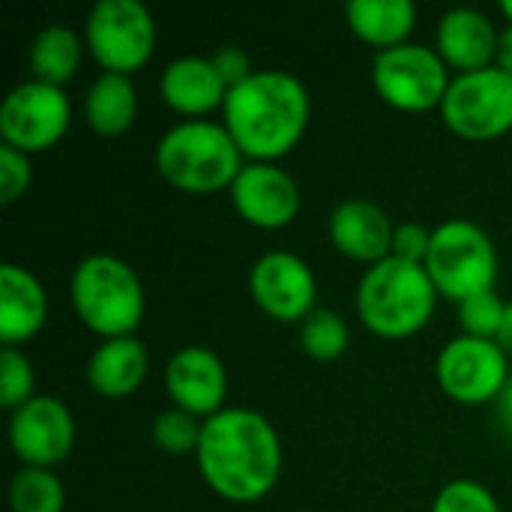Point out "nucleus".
Instances as JSON below:
<instances>
[{
  "mask_svg": "<svg viewBox=\"0 0 512 512\" xmlns=\"http://www.w3.org/2000/svg\"><path fill=\"white\" fill-rule=\"evenodd\" d=\"M195 462L210 492L231 504H255L279 483L282 441L255 408H222L204 420Z\"/></svg>",
  "mask_w": 512,
  "mask_h": 512,
  "instance_id": "nucleus-1",
  "label": "nucleus"
},
{
  "mask_svg": "<svg viewBox=\"0 0 512 512\" xmlns=\"http://www.w3.org/2000/svg\"><path fill=\"white\" fill-rule=\"evenodd\" d=\"M312 96L306 84L285 69H255L228 90L222 123L249 162H276L306 135Z\"/></svg>",
  "mask_w": 512,
  "mask_h": 512,
  "instance_id": "nucleus-2",
  "label": "nucleus"
},
{
  "mask_svg": "<svg viewBox=\"0 0 512 512\" xmlns=\"http://www.w3.org/2000/svg\"><path fill=\"white\" fill-rule=\"evenodd\" d=\"M438 297L423 264L390 255L366 267L357 285V312L369 333L399 342L417 336L432 321Z\"/></svg>",
  "mask_w": 512,
  "mask_h": 512,
  "instance_id": "nucleus-3",
  "label": "nucleus"
},
{
  "mask_svg": "<svg viewBox=\"0 0 512 512\" xmlns=\"http://www.w3.org/2000/svg\"><path fill=\"white\" fill-rule=\"evenodd\" d=\"M159 177L189 195H210L231 189L246 165L237 141L216 120H183L171 126L156 144Z\"/></svg>",
  "mask_w": 512,
  "mask_h": 512,
  "instance_id": "nucleus-4",
  "label": "nucleus"
},
{
  "mask_svg": "<svg viewBox=\"0 0 512 512\" xmlns=\"http://www.w3.org/2000/svg\"><path fill=\"white\" fill-rule=\"evenodd\" d=\"M69 297L81 324L102 339L132 336L147 309L141 276L132 264L108 252L87 255L75 264Z\"/></svg>",
  "mask_w": 512,
  "mask_h": 512,
  "instance_id": "nucleus-5",
  "label": "nucleus"
},
{
  "mask_svg": "<svg viewBox=\"0 0 512 512\" xmlns=\"http://www.w3.org/2000/svg\"><path fill=\"white\" fill-rule=\"evenodd\" d=\"M426 273L438 294L447 300H468L483 291H495L501 261L492 237L471 219H447L432 231L426 255Z\"/></svg>",
  "mask_w": 512,
  "mask_h": 512,
  "instance_id": "nucleus-6",
  "label": "nucleus"
},
{
  "mask_svg": "<svg viewBox=\"0 0 512 512\" xmlns=\"http://www.w3.org/2000/svg\"><path fill=\"white\" fill-rule=\"evenodd\" d=\"M453 84L444 57L420 42L378 51L372 60V87L396 111L423 114L438 108Z\"/></svg>",
  "mask_w": 512,
  "mask_h": 512,
  "instance_id": "nucleus-7",
  "label": "nucleus"
},
{
  "mask_svg": "<svg viewBox=\"0 0 512 512\" xmlns=\"http://www.w3.org/2000/svg\"><path fill=\"white\" fill-rule=\"evenodd\" d=\"M84 45L105 72L132 75L156 48V21L141 0H99L84 21Z\"/></svg>",
  "mask_w": 512,
  "mask_h": 512,
  "instance_id": "nucleus-8",
  "label": "nucleus"
},
{
  "mask_svg": "<svg viewBox=\"0 0 512 512\" xmlns=\"http://www.w3.org/2000/svg\"><path fill=\"white\" fill-rule=\"evenodd\" d=\"M441 117L450 132L468 141L507 135L512 129V75L498 66L456 75L441 102Z\"/></svg>",
  "mask_w": 512,
  "mask_h": 512,
  "instance_id": "nucleus-9",
  "label": "nucleus"
},
{
  "mask_svg": "<svg viewBox=\"0 0 512 512\" xmlns=\"http://www.w3.org/2000/svg\"><path fill=\"white\" fill-rule=\"evenodd\" d=\"M72 105L63 87L45 81H21L0 102V138L21 153L51 150L69 129Z\"/></svg>",
  "mask_w": 512,
  "mask_h": 512,
  "instance_id": "nucleus-10",
  "label": "nucleus"
},
{
  "mask_svg": "<svg viewBox=\"0 0 512 512\" xmlns=\"http://www.w3.org/2000/svg\"><path fill=\"white\" fill-rule=\"evenodd\" d=\"M441 390L462 405H486L501 396L510 381L507 351L495 339L456 336L450 339L435 363Z\"/></svg>",
  "mask_w": 512,
  "mask_h": 512,
  "instance_id": "nucleus-11",
  "label": "nucleus"
},
{
  "mask_svg": "<svg viewBox=\"0 0 512 512\" xmlns=\"http://www.w3.org/2000/svg\"><path fill=\"white\" fill-rule=\"evenodd\" d=\"M249 294L255 306L279 324H303L318 309V279L312 267L285 249L264 252L252 264Z\"/></svg>",
  "mask_w": 512,
  "mask_h": 512,
  "instance_id": "nucleus-12",
  "label": "nucleus"
},
{
  "mask_svg": "<svg viewBox=\"0 0 512 512\" xmlns=\"http://www.w3.org/2000/svg\"><path fill=\"white\" fill-rule=\"evenodd\" d=\"M9 447L21 468L60 465L75 447V417L57 396H33L9 417Z\"/></svg>",
  "mask_w": 512,
  "mask_h": 512,
  "instance_id": "nucleus-13",
  "label": "nucleus"
},
{
  "mask_svg": "<svg viewBox=\"0 0 512 512\" xmlns=\"http://www.w3.org/2000/svg\"><path fill=\"white\" fill-rule=\"evenodd\" d=\"M237 216L255 228L276 231L300 213V186L276 162H246L228 189Z\"/></svg>",
  "mask_w": 512,
  "mask_h": 512,
  "instance_id": "nucleus-14",
  "label": "nucleus"
},
{
  "mask_svg": "<svg viewBox=\"0 0 512 512\" xmlns=\"http://www.w3.org/2000/svg\"><path fill=\"white\" fill-rule=\"evenodd\" d=\"M165 393L174 408L198 417L201 423L225 408L228 372L216 351L204 345L180 348L165 366Z\"/></svg>",
  "mask_w": 512,
  "mask_h": 512,
  "instance_id": "nucleus-15",
  "label": "nucleus"
},
{
  "mask_svg": "<svg viewBox=\"0 0 512 512\" xmlns=\"http://www.w3.org/2000/svg\"><path fill=\"white\" fill-rule=\"evenodd\" d=\"M330 243L351 261L378 264L393 255V219L369 198H348L333 207L327 219Z\"/></svg>",
  "mask_w": 512,
  "mask_h": 512,
  "instance_id": "nucleus-16",
  "label": "nucleus"
},
{
  "mask_svg": "<svg viewBox=\"0 0 512 512\" xmlns=\"http://www.w3.org/2000/svg\"><path fill=\"white\" fill-rule=\"evenodd\" d=\"M498 36L501 30L492 24L486 12L474 6H453L438 21L435 51L444 57L450 69L465 75V72L495 66Z\"/></svg>",
  "mask_w": 512,
  "mask_h": 512,
  "instance_id": "nucleus-17",
  "label": "nucleus"
},
{
  "mask_svg": "<svg viewBox=\"0 0 512 512\" xmlns=\"http://www.w3.org/2000/svg\"><path fill=\"white\" fill-rule=\"evenodd\" d=\"M159 96L171 111H177L189 120H204L210 111L225 105L228 84L222 81V75L216 72L210 57L183 54V57H174L162 69Z\"/></svg>",
  "mask_w": 512,
  "mask_h": 512,
  "instance_id": "nucleus-18",
  "label": "nucleus"
},
{
  "mask_svg": "<svg viewBox=\"0 0 512 512\" xmlns=\"http://www.w3.org/2000/svg\"><path fill=\"white\" fill-rule=\"evenodd\" d=\"M48 321V294L42 282L21 264L0 267V342L24 348Z\"/></svg>",
  "mask_w": 512,
  "mask_h": 512,
  "instance_id": "nucleus-19",
  "label": "nucleus"
},
{
  "mask_svg": "<svg viewBox=\"0 0 512 512\" xmlns=\"http://www.w3.org/2000/svg\"><path fill=\"white\" fill-rule=\"evenodd\" d=\"M147 369L150 357L138 336L102 339L87 360V384L105 399H126L144 384Z\"/></svg>",
  "mask_w": 512,
  "mask_h": 512,
  "instance_id": "nucleus-20",
  "label": "nucleus"
},
{
  "mask_svg": "<svg viewBox=\"0 0 512 512\" xmlns=\"http://www.w3.org/2000/svg\"><path fill=\"white\" fill-rule=\"evenodd\" d=\"M138 117V90L132 75L102 72L84 96V120L102 138H117L129 132Z\"/></svg>",
  "mask_w": 512,
  "mask_h": 512,
  "instance_id": "nucleus-21",
  "label": "nucleus"
},
{
  "mask_svg": "<svg viewBox=\"0 0 512 512\" xmlns=\"http://www.w3.org/2000/svg\"><path fill=\"white\" fill-rule=\"evenodd\" d=\"M345 15L348 27L378 51L405 45L417 27V6L411 0H351Z\"/></svg>",
  "mask_w": 512,
  "mask_h": 512,
  "instance_id": "nucleus-22",
  "label": "nucleus"
},
{
  "mask_svg": "<svg viewBox=\"0 0 512 512\" xmlns=\"http://www.w3.org/2000/svg\"><path fill=\"white\" fill-rule=\"evenodd\" d=\"M84 39L66 27V24H45L33 42H30V72L36 81L63 87L66 81L75 78L81 57H84Z\"/></svg>",
  "mask_w": 512,
  "mask_h": 512,
  "instance_id": "nucleus-23",
  "label": "nucleus"
},
{
  "mask_svg": "<svg viewBox=\"0 0 512 512\" xmlns=\"http://www.w3.org/2000/svg\"><path fill=\"white\" fill-rule=\"evenodd\" d=\"M12 512H63L66 489L51 468H18L9 483Z\"/></svg>",
  "mask_w": 512,
  "mask_h": 512,
  "instance_id": "nucleus-24",
  "label": "nucleus"
},
{
  "mask_svg": "<svg viewBox=\"0 0 512 512\" xmlns=\"http://www.w3.org/2000/svg\"><path fill=\"white\" fill-rule=\"evenodd\" d=\"M348 345H351L348 321L327 306H318L300 324V348L315 363H336L348 351Z\"/></svg>",
  "mask_w": 512,
  "mask_h": 512,
  "instance_id": "nucleus-25",
  "label": "nucleus"
},
{
  "mask_svg": "<svg viewBox=\"0 0 512 512\" xmlns=\"http://www.w3.org/2000/svg\"><path fill=\"white\" fill-rule=\"evenodd\" d=\"M204 423L180 408H165L153 420V444L168 456H186L198 450Z\"/></svg>",
  "mask_w": 512,
  "mask_h": 512,
  "instance_id": "nucleus-26",
  "label": "nucleus"
},
{
  "mask_svg": "<svg viewBox=\"0 0 512 512\" xmlns=\"http://www.w3.org/2000/svg\"><path fill=\"white\" fill-rule=\"evenodd\" d=\"M33 390H36V372L27 354L21 348H3L0 351V405L12 414L36 396Z\"/></svg>",
  "mask_w": 512,
  "mask_h": 512,
  "instance_id": "nucleus-27",
  "label": "nucleus"
},
{
  "mask_svg": "<svg viewBox=\"0 0 512 512\" xmlns=\"http://www.w3.org/2000/svg\"><path fill=\"white\" fill-rule=\"evenodd\" d=\"M504 312H507V303L498 297V291H483V294H474L459 303V324H462L465 336L498 342Z\"/></svg>",
  "mask_w": 512,
  "mask_h": 512,
  "instance_id": "nucleus-28",
  "label": "nucleus"
},
{
  "mask_svg": "<svg viewBox=\"0 0 512 512\" xmlns=\"http://www.w3.org/2000/svg\"><path fill=\"white\" fill-rule=\"evenodd\" d=\"M432 512H504L498 498L477 480H453L447 483L435 504Z\"/></svg>",
  "mask_w": 512,
  "mask_h": 512,
  "instance_id": "nucleus-29",
  "label": "nucleus"
},
{
  "mask_svg": "<svg viewBox=\"0 0 512 512\" xmlns=\"http://www.w3.org/2000/svg\"><path fill=\"white\" fill-rule=\"evenodd\" d=\"M30 183H33L30 156L9 144H0V204H15L18 198H24Z\"/></svg>",
  "mask_w": 512,
  "mask_h": 512,
  "instance_id": "nucleus-30",
  "label": "nucleus"
},
{
  "mask_svg": "<svg viewBox=\"0 0 512 512\" xmlns=\"http://www.w3.org/2000/svg\"><path fill=\"white\" fill-rule=\"evenodd\" d=\"M432 246V231L420 222H399L393 231V258L402 261H414V264H426Z\"/></svg>",
  "mask_w": 512,
  "mask_h": 512,
  "instance_id": "nucleus-31",
  "label": "nucleus"
},
{
  "mask_svg": "<svg viewBox=\"0 0 512 512\" xmlns=\"http://www.w3.org/2000/svg\"><path fill=\"white\" fill-rule=\"evenodd\" d=\"M210 60H213L216 72L222 75V81L228 84V90L237 87V84H243V81L255 72L252 57H249L240 45H222V48H216V51L210 54Z\"/></svg>",
  "mask_w": 512,
  "mask_h": 512,
  "instance_id": "nucleus-32",
  "label": "nucleus"
},
{
  "mask_svg": "<svg viewBox=\"0 0 512 512\" xmlns=\"http://www.w3.org/2000/svg\"><path fill=\"white\" fill-rule=\"evenodd\" d=\"M495 66L512 75V24H507L498 36V51H495Z\"/></svg>",
  "mask_w": 512,
  "mask_h": 512,
  "instance_id": "nucleus-33",
  "label": "nucleus"
},
{
  "mask_svg": "<svg viewBox=\"0 0 512 512\" xmlns=\"http://www.w3.org/2000/svg\"><path fill=\"white\" fill-rule=\"evenodd\" d=\"M495 414H498V423L512 435V375L507 387L501 390V396L495 399Z\"/></svg>",
  "mask_w": 512,
  "mask_h": 512,
  "instance_id": "nucleus-34",
  "label": "nucleus"
},
{
  "mask_svg": "<svg viewBox=\"0 0 512 512\" xmlns=\"http://www.w3.org/2000/svg\"><path fill=\"white\" fill-rule=\"evenodd\" d=\"M498 345L510 354L512 351V300L507 303V312H504V324H501V333H498Z\"/></svg>",
  "mask_w": 512,
  "mask_h": 512,
  "instance_id": "nucleus-35",
  "label": "nucleus"
},
{
  "mask_svg": "<svg viewBox=\"0 0 512 512\" xmlns=\"http://www.w3.org/2000/svg\"><path fill=\"white\" fill-rule=\"evenodd\" d=\"M501 12H504V18L512 24V0H501Z\"/></svg>",
  "mask_w": 512,
  "mask_h": 512,
  "instance_id": "nucleus-36",
  "label": "nucleus"
}]
</instances>
